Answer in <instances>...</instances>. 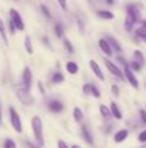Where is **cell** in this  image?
<instances>
[{"label": "cell", "instance_id": "cell-1", "mask_svg": "<svg viewBox=\"0 0 146 148\" xmlns=\"http://www.w3.org/2000/svg\"><path fill=\"white\" fill-rule=\"evenodd\" d=\"M140 20V12L135 5H128L127 7V14L124 20V27L127 31H132L135 23Z\"/></svg>", "mask_w": 146, "mask_h": 148}, {"label": "cell", "instance_id": "cell-2", "mask_svg": "<svg viewBox=\"0 0 146 148\" xmlns=\"http://www.w3.org/2000/svg\"><path fill=\"white\" fill-rule=\"evenodd\" d=\"M31 129L35 135V139L40 146H44V138H43V122H41L39 116H34L31 120Z\"/></svg>", "mask_w": 146, "mask_h": 148}, {"label": "cell", "instance_id": "cell-3", "mask_svg": "<svg viewBox=\"0 0 146 148\" xmlns=\"http://www.w3.org/2000/svg\"><path fill=\"white\" fill-rule=\"evenodd\" d=\"M16 94H17V97L23 105H31L34 103V97L30 95L28 90H26L25 87H18L16 90Z\"/></svg>", "mask_w": 146, "mask_h": 148}, {"label": "cell", "instance_id": "cell-4", "mask_svg": "<svg viewBox=\"0 0 146 148\" xmlns=\"http://www.w3.org/2000/svg\"><path fill=\"white\" fill-rule=\"evenodd\" d=\"M9 116H10V123H12V127L14 129L16 133L21 134L22 133V122H21V118L18 116L17 110L13 107L9 108Z\"/></svg>", "mask_w": 146, "mask_h": 148}, {"label": "cell", "instance_id": "cell-5", "mask_svg": "<svg viewBox=\"0 0 146 148\" xmlns=\"http://www.w3.org/2000/svg\"><path fill=\"white\" fill-rule=\"evenodd\" d=\"M9 14H10V21H12L13 25L16 26V29L22 31L23 29H25V23H23L22 17L20 16V13H18L14 8H12V9L9 10Z\"/></svg>", "mask_w": 146, "mask_h": 148}, {"label": "cell", "instance_id": "cell-6", "mask_svg": "<svg viewBox=\"0 0 146 148\" xmlns=\"http://www.w3.org/2000/svg\"><path fill=\"white\" fill-rule=\"evenodd\" d=\"M31 82H32V73H31L30 68H25L22 72V86L26 90L30 91L31 88Z\"/></svg>", "mask_w": 146, "mask_h": 148}, {"label": "cell", "instance_id": "cell-7", "mask_svg": "<svg viewBox=\"0 0 146 148\" xmlns=\"http://www.w3.org/2000/svg\"><path fill=\"white\" fill-rule=\"evenodd\" d=\"M105 65H106V68H107V69L114 74V75L118 77V78L120 79V81H124V74L122 73V70L119 69V68L116 66L115 64H113V62H111L110 60H105Z\"/></svg>", "mask_w": 146, "mask_h": 148}, {"label": "cell", "instance_id": "cell-8", "mask_svg": "<svg viewBox=\"0 0 146 148\" xmlns=\"http://www.w3.org/2000/svg\"><path fill=\"white\" fill-rule=\"evenodd\" d=\"M124 74H126L127 81L131 83V86L135 87V88H139V81H137V78H136V75H135V73L132 72L131 69H129L128 65L124 68Z\"/></svg>", "mask_w": 146, "mask_h": 148}, {"label": "cell", "instance_id": "cell-9", "mask_svg": "<svg viewBox=\"0 0 146 148\" xmlns=\"http://www.w3.org/2000/svg\"><path fill=\"white\" fill-rule=\"evenodd\" d=\"M89 66H91V69H92V72L95 73V75L97 77L100 81H105V75H103V73H102V70H101L100 65H98L95 60H91V61H89Z\"/></svg>", "mask_w": 146, "mask_h": 148}, {"label": "cell", "instance_id": "cell-10", "mask_svg": "<svg viewBox=\"0 0 146 148\" xmlns=\"http://www.w3.org/2000/svg\"><path fill=\"white\" fill-rule=\"evenodd\" d=\"M98 46H100L101 51H102L103 53H106L107 56H113V48L110 47V44H109V42L106 40V39H100Z\"/></svg>", "mask_w": 146, "mask_h": 148}, {"label": "cell", "instance_id": "cell-11", "mask_svg": "<svg viewBox=\"0 0 146 148\" xmlns=\"http://www.w3.org/2000/svg\"><path fill=\"white\" fill-rule=\"evenodd\" d=\"M82 135H83V139H84L85 143H88V144H91V146H92V144H93L92 134H91L89 129H88L85 125H82Z\"/></svg>", "mask_w": 146, "mask_h": 148}, {"label": "cell", "instance_id": "cell-12", "mask_svg": "<svg viewBox=\"0 0 146 148\" xmlns=\"http://www.w3.org/2000/svg\"><path fill=\"white\" fill-rule=\"evenodd\" d=\"M110 112H111V116L113 117H115L116 120H122V112H120V109H119V107H118V104H116L115 101H113L111 103V105H110Z\"/></svg>", "mask_w": 146, "mask_h": 148}, {"label": "cell", "instance_id": "cell-13", "mask_svg": "<svg viewBox=\"0 0 146 148\" xmlns=\"http://www.w3.org/2000/svg\"><path fill=\"white\" fill-rule=\"evenodd\" d=\"M49 109L54 113H59L64 109V104L61 101H58V100H53V101L49 103Z\"/></svg>", "mask_w": 146, "mask_h": 148}, {"label": "cell", "instance_id": "cell-14", "mask_svg": "<svg viewBox=\"0 0 146 148\" xmlns=\"http://www.w3.org/2000/svg\"><path fill=\"white\" fill-rule=\"evenodd\" d=\"M127 136H128V131H127L126 129H122V130H119L118 133L115 134L114 140H115V143H122V142H124L127 139Z\"/></svg>", "mask_w": 146, "mask_h": 148}, {"label": "cell", "instance_id": "cell-15", "mask_svg": "<svg viewBox=\"0 0 146 148\" xmlns=\"http://www.w3.org/2000/svg\"><path fill=\"white\" fill-rule=\"evenodd\" d=\"M97 14H98V17L102 18V20H113L114 18L113 12H110V10L100 9V10H97Z\"/></svg>", "mask_w": 146, "mask_h": 148}, {"label": "cell", "instance_id": "cell-16", "mask_svg": "<svg viewBox=\"0 0 146 148\" xmlns=\"http://www.w3.org/2000/svg\"><path fill=\"white\" fill-rule=\"evenodd\" d=\"M66 70L69 72L70 74H76L78 72H79V66H78L76 62L74 61H69L66 64Z\"/></svg>", "mask_w": 146, "mask_h": 148}, {"label": "cell", "instance_id": "cell-17", "mask_svg": "<svg viewBox=\"0 0 146 148\" xmlns=\"http://www.w3.org/2000/svg\"><path fill=\"white\" fill-rule=\"evenodd\" d=\"M72 116H74V120L75 122H82L83 118H84V114H83L82 109L80 108H74V110H72Z\"/></svg>", "mask_w": 146, "mask_h": 148}, {"label": "cell", "instance_id": "cell-18", "mask_svg": "<svg viewBox=\"0 0 146 148\" xmlns=\"http://www.w3.org/2000/svg\"><path fill=\"white\" fill-rule=\"evenodd\" d=\"M106 40L109 42V44H110L111 48H114L116 52H120V51H122V47L119 46V43H118V40H116V39H114V38H111V36H109Z\"/></svg>", "mask_w": 146, "mask_h": 148}, {"label": "cell", "instance_id": "cell-19", "mask_svg": "<svg viewBox=\"0 0 146 148\" xmlns=\"http://www.w3.org/2000/svg\"><path fill=\"white\" fill-rule=\"evenodd\" d=\"M0 35H1V39L5 44H8V36H7V31H5V26L4 22H3L1 17H0Z\"/></svg>", "mask_w": 146, "mask_h": 148}, {"label": "cell", "instance_id": "cell-20", "mask_svg": "<svg viewBox=\"0 0 146 148\" xmlns=\"http://www.w3.org/2000/svg\"><path fill=\"white\" fill-rule=\"evenodd\" d=\"M133 56H135V61H136L137 64H140V65H141V66L145 64L144 55L141 53V51H135V52H133Z\"/></svg>", "mask_w": 146, "mask_h": 148}, {"label": "cell", "instance_id": "cell-21", "mask_svg": "<svg viewBox=\"0 0 146 148\" xmlns=\"http://www.w3.org/2000/svg\"><path fill=\"white\" fill-rule=\"evenodd\" d=\"M100 113L103 118H110L111 117L110 108H107L106 105H100Z\"/></svg>", "mask_w": 146, "mask_h": 148}, {"label": "cell", "instance_id": "cell-22", "mask_svg": "<svg viewBox=\"0 0 146 148\" xmlns=\"http://www.w3.org/2000/svg\"><path fill=\"white\" fill-rule=\"evenodd\" d=\"M64 81H65V77H64V74H61V73H54L53 77H52V82L56 84L61 83V82H64Z\"/></svg>", "mask_w": 146, "mask_h": 148}, {"label": "cell", "instance_id": "cell-23", "mask_svg": "<svg viewBox=\"0 0 146 148\" xmlns=\"http://www.w3.org/2000/svg\"><path fill=\"white\" fill-rule=\"evenodd\" d=\"M25 47H26V51H27L30 55L34 53V48H32V44H31L30 36H26L25 38Z\"/></svg>", "mask_w": 146, "mask_h": 148}, {"label": "cell", "instance_id": "cell-24", "mask_svg": "<svg viewBox=\"0 0 146 148\" xmlns=\"http://www.w3.org/2000/svg\"><path fill=\"white\" fill-rule=\"evenodd\" d=\"M54 31H56V35L58 36V38H61V36L64 35V26H62L61 23H57V25L54 26Z\"/></svg>", "mask_w": 146, "mask_h": 148}, {"label": "cell", "instance_id": "cell-25", "mask_svg": "<svg viewBox=\"0 0 146 148\" xmlns=\"http://www.w3.org/2000/svg\"><path fill=\"white\" fill-rule=\"evenodd\" d=\"M4 148H17V146H16V142L13 140V139L8 138V139H5V142H4Z\"/></svg>", "mask_w": 146, "mask_h": 148}, {"label": "cell", "instance_id": "cell-26", "mask_svg": "<svg viewBox=\"0 0 146 148\" xmlns=\"http://www.w3.org/2000/svg\"><path fill=\"white\" fill-rule=\"evenodd\" d=\"M91 95H92V96H95L96 99H100V97H101L100 90H98L96 86H93V84H92V88H91Z\"/></svg>", "mask_w": 146, "mask_h": 148}, {"label": "cell", "instance_id": "cell-27", "mask_svg": "<svg viewBox=\"0 0 146 148\" xmlns=\"http://www.w3.org/2000/svg\"><path fill=\"white\" fill-rule=\"evenodd\" d=\"M64 44H65V47L67 48L69 53H74V47L71 46V43H70L69 39H64Z\"/></svg>", "mask_w": 146, "mask_h": 148}, {"label": "cell", "instance_id": "cell-28", "mask_svg": "<svg viewBox=\"0 0 146 148\" xmlns=\"http://www.w3.org/2000/svg\"><path fill=\"white\" fill-rule=\"evenodd\" d=\"M128 66H129V69H131L132 72H135V70H136V72H139V70L141 69V65L137 64L136 61H133V62H131V64H128Z\"/></svg>", "mask_w": 146, "mask_h": 148}, {"label": "cell", "instance_id": "cell-29", "mask_svg": "<svg viewBox=\"0 0 146 148\" xmlns=\"http://www.w3.org/2000/svg\"><path fill=\"white\" fill-rule=\"evenodd\" d=\"M136 35L137 36H140V38H145V36H146V30H145V29L144 27H141V29H137V30H136Z\"/></svg>", "mask_w": 146, "mask_h": 148}, {"label": "cell", "instance_id": "cell-30", "mask_svg": "<svg viewBox=\"0 0 146 148\" xmlns=\"http://www.w3.org/2000/svg\"><path fill=\"white\" fill-rule=\"evenodd\" d=\"M91 88H92V84L91 83H87L83 86V92H84L85 95H91Z\"/></svg>", "mask_w": 146, "mask_h": 148}, {"label": "cell", "instance_id": "cell-31", "mask_svg": "<svg viewBox=\"0 0 146 148\" xmlns=\"http://www.w3.org/2000/svg\"><path fill=\"white\" fill-rule=\"evenodd\" d=\"M139 142H141V143H145V142H146V130H144V131H141V133H140Z\"/></svg>", "mask_w": 146, "mask_h": 148}, {"label": "cell", "instance_id": "cell-32", "mask_svg": "<svg viewBox=\"0 0 146 148\" xmlns=\"http://www.w3.org/2000/svg\"><path fill=\"white\" fill-rule=\"evenodd\" d=\"M111 92H113V94L118 97L119 96V87L116 86V84H113V86H111Z\"/></svg>", "mask_w": 146, "mask_h": 148}, {"label": "cell", "instance_id": "cell-33", "mask_svg": "<svg viewBox=\"0 0 146 148\" xmlns=\"http://www.w3.org/2000/svg\"><path fill=\"white\" fill-rule=\"evenodd\" d=\"M40 8H41V10H43V13H44V14H45L48 18H51V13H49V9H48V8H47L45 5H41Z\"/></svg>", "mask_w": 146, "mask_h": 148}, {"label": "cell", "instance_id": "cell-34", "mask_svg": "<svg viewBox=\"0 0 146 148\" xmlns=\"http://www.w3.org/2000/svg\"><path fill=\"white\" fill-rule=\"evenodd\" d=\"M8 27H9L10 34H14V33H16V30H17V29H16V26L13 25V22H12V21H9V23H8Z\"/></svg>", "mask_w": 146, "mask_h": 148}, {"label": "cell", "instance_id": "cell-35", "mask_svg": "<svg viewBox=\"0 0 146 148\" xmlns=\"http://www.w3.org/2000/svg\"><path fill=\"white\" fill-rule=\"evenodd\" d=\"M140 116H141L142 122L146 123V110H145V109H141V110H140Z\"/></svg>", "mask_w": 146, "mask_h": 148}, {"label": "cell", "instance_id": "cell-36", "mask_svg": "<svg viewBox=\"0 0 146 148\" xmlns=\"http://www.w3.org/2000/svg\"><path fill=\"white\" fill-rule=\"evenodd\" d=\"M58 4H59V7L62 8L64 10H66L67 9V4H66V0H58Z\"/></svg>", "mask_w": 146, "mask_h": 148}, {"label": "cell", "instance_id": "cell-37", "mask_svg": "<svg viewBox=\"0 0 146 148\" xmlns=\"http://www.w3.org/2000/svg\"><path fill=\"white\" fill-rule=\"evenodd\" d=\"M57 146H58V148H69V147H67V144L65 143L64 140H58V143H57Z\"/></svg>", "mask_w": 146, "mask_h": 148}, {"label": "cell", "instance_id": "cell-38", "mask_svg": "<svg viewBox=\"0 0 146 148\" xmlns=\"http://www.w3.org/2000/svg\"><path fill=\"white\" fill-rule=\"evenodd\" d=\"M116 60H118L119 62H122V64H123L124 66H127V65H128V62L126 61V59H123V57H120V56H119V57H116Z\"/></svg>", "mask_w": 146, "mask_h": 148}, {"label": "cell", "instance_id": "cell-39", "mask_svg": "<svg viewBox=\"0 0 146 148\" xmlns=\"http://www.w3.org/2000/svg\"><path fill=\"white\" fill-rule=\"evenodd\" d=\"M38 87H39V90H40V92H41V94H44V92H45V90H44L43 83H41V82H38Z\"/></svg>", "mask_w": 146, "mask_h": 148}, {"label": "cell", "instance_id": "cell-40", "mask_svg": "<svg viewBox=\"0 0 146 148\" xmlns=\"http://www.w3.org/2000/svg\"><path fill=\"white\" fill-rule=\"evenodd\" d=\"M26 144H27V147H28V148H39V147L34 146V144H32V143H31V142H28V140H27V142H26Z\"/></svg>", "mask_w": 146, "mask_h": 148}, {"label": "cell", "instance_id": "cell-41", "mask_svg": "<svg viewBox=\"0 0 146 148\" xmlns=\"http://www.w3.org/2000/svg\"><path fill=\"white\" fill-rule=\"evenodd\" d=\"M107 4H114V0H105Z\"/></svg>", "mask_w": 146, "mask_h": 148}, {"label": "cell", "instance_id": "cell-42", "mask_svg": "<svg viewBox=\"0 0 146 148\" xmlns=\"http://www.w3.org/2000/svg\"><path fill=\"white\" fill-rule=\"evenodd\" d=\"M142 27H144L145 30H146V21H144V22H142Z\"/></svg>", "mask_w": 146, "mask_h": 148}, {"label": "cell", "instance_id": "cell-43", "mask_svg": "<svg viewBox=\"0 0 146 148\" xmlns=\"http://www.w3.org/2000/svg\"><path fill=\"white\" fill-rule=\"evenodd\" d=\"M71 148H80V146H78V144H74V146H71Z\"/></svg>", "mask_w": 146, "mask_h": 148}, {"label": "cell", "instance_id": "cell-44", "mask_svg": "<svg viewBox=\"0 0 146 148\" xmlns=\"http://www.w3.org/2000/svg\"><path fill=\"white\" fill-rule=\"evenodd\" d=\"M0 122H1V105H0Z\"/></svg>", "mask_w": 146, "mask_h": 148}, {"label": "cell", "instance_id": "cell-45", "mask_svg": "<svg viewBox=\"0 0 146 148\" xmlns=\"http://www.w3.org/2000/svg\"><path fill=\"white\" fill-rule=\"evenodd\" d=\"M142 40H144V42H146V36H145V38H142Z\"/></svg>", "mask_w": 146, "mask_h": 148}]
</instances>
